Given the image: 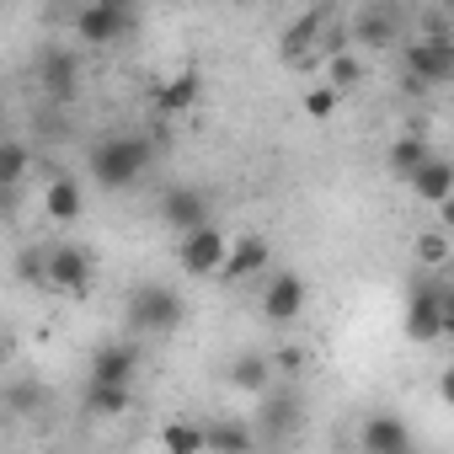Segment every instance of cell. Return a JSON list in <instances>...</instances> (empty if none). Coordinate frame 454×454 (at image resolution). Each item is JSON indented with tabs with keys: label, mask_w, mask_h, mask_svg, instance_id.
<instances>
[{
	"label": "cell",
	"mask_w": 454,
	"mask_h": 454,
	"mask_svg": "<svg viewBox=\"0 0 454 454\" xmlns=\"http://www.w3.org/2000/svg\"><path fill=\"white\" fill-rule=\"evenodd\" d=\"M150 155H155V145L145 134H113V139H102L91 150V176H97V187L123 192V187H134L145 176Z\"/></svg>",
	"instance_id": "6da1fadb"
},
{
	"label": "cell",
	"mask_w": 454,
	"mask_h": 454,
	"mask_svg": "<svg viewBox=\"0 0 454 454\" xmlns=\"http://www.w3.org/2000/svg\"><path fill=\"white\" fill-rule=\"evenodd\" d=\"M182 316H187V305H182L176 289H166V284H134V289H129V305H123L129 332H139V337H166V332L182 326Z\"/></svg>",
	"instance_id": "7a4b0ae2"
},
{
	"label": "cell",
	"mask_w": 454,
	"mask_h": 454,
	"mask_svg": "<svg viewBox=\"0 0 454 454\" xmlns=\"http://www.w3.org/2000/svg\"><path fill=\"white\" fill-rule=\"evenodd\" d=\"M224 236L214 219H203V224H192V231H182V247H176V262H182V273L187 278H214L219 273V262H224Z\"/></svg>",
	"instance_id": "3957f363"
},
{
	"label": "cell",
	"mask_w": 454,
	"mask_h": 454,
	"mask_svg": "<svg viewBox=\"0 0 454 454\" xmlns=\"http://www.w3.org/2000/svg\"><path fill=\"white\" fill-rule=\"evenodd\" d=\"M454 326V305L438 284H422L411 300H406V337L411 342H438L443 332Z\"/></svg>",
	"instance_id": "277c9868"
},
{
	"label": "cell",
	"mask_w": 454,
	"mask_h": 454,
	"mask_svg": "<svg viewBox=\"0 0 454 454\" xmlns=\"http://www.w3.org/2000/svg\"><path fill=\"white\" fill-rule=\"evenodd\" d=\"M91 273H97V268H91V252L59 241V247H49L43 289H54V294H91Z\"/></svg>",
	"instance_id": "5b68a950"
},
{
	"label": "cell",
	"mask_w": 454,
	"mask_h": 454,
	"mask_svg": "<svg viewBox=\"0 0 454 454\" xmlns=\"http://www.w3.org/2000/svg\"><path fill=\"white\" fill-rule=\"evenodd\" d=\"M129 27H134V12L113 6V0H86V6L75 12V38H81L86 49H107V43H118Z\"/></svg>",
	"instance_id": "8992f818"
},
{
	"label": "cell",
	"mask_w": 454,
	"mask_h": 454,
	"mask_svg": "<svg viewBox=\"0 0 454 454\" xmlns=\"http://www.w3.org/2000/svg\"><path fill=\"white\" fill-rule=\"evenodd\" d=\"M198 97H203V75H198L192 65H182V70H171V75H160V81L150 86V107H155L160 118H182V113H192Z\"/></svg>",
	"instance_id": "52a82bcc"
},
{
	"label": "cell",
	"mask_w": 454,
	"mask_h": 454,
	"mask_svg": "<svg viewBox=\"0 0 454 454\" xmlns=\"http://www.w3.org/2000/svg\"><path fill=\"white\" fill-rule=\"evenodd\" d=\"M406 70H411V86H443L454 75V43L438 33V38H417L406 49Z\"/></svg>",
	"instance_id": "ba28073f"
},
{
	"label": "cell",
	"mask_w": 454,
	"mask_h": 454,
	"mask_svg": "<svg viewBox=\"0 0 454 454\" xmlns=\"http://www.w3.org/2000/svg\"><path fill=\"white\" fill-rule=\"evenodd\" d=\"M268 262H273V247H268L262 236H241V241H224V262H219L214 278H224V284H247V278L268 273Z\"/></svg>",
	"instance_id": "9c48e42d"
},
{
	"label": "cell",
	"mask_w": 454,
	"mask_h": 454,
	"mask_svg": "<svg viewBox=\"0 0 454 454\" xmlns=\"http://www.w3.org/2000/svg\"><path fill=\"white\" fill-rule=\"evenodd\" d=\"M406 187H411L422 203L443 208V203H449V192H454V166H449L443 155H433V150H427V155H422V160L406 171Z\"/></svg>",
	"instance_id": "30bf717a"
},
{
	"label": "cell",
	"mask_w": 454,
	"mask_h": 454,
	"mask_svg": "<svg viewBox=\"0 0 454 454\" xmlns=\"http://www.w3.org/2000/svg\"><path fill=\"white\" fill-rule=\"evenodd\" d=\"M38 81H43L49 102H75V91H81V59L70 49H49L38 59Z\"/></svg>",
	"instance_id": "8fae6325"
},
{
	"label": "cell",
	"mask_w": 454,
	"mask_h": 454,
	"mask_svg": "<svg viewBox=\"0 0 454 454\" xmlns=\"http://www.w3.org/2000/svg\"><path fill=\"white\" fill-rule=\"evenodd\" d=\"M300 310H305V278H300V273H278V278L262 289V316H268L273 326H289Z\"/></svg>",
	"instance_id": "7c38bea8"
},
{
	"label": "cell",
	"mask_w": 454,
	"mask_h": 454,
	"mask_svg": "<svg viewBox=\"0 0 454 454\" xmlns=\"http://www.w3.org/2000/svg\"><path fill=\"white\" fill-rule=\"evenodd\" d=\"M160 219L171 224L176 236L192 231V224L208 219V192H198V187H166V192H160Z\"/></svg>",
	"instance_id": "4fadbf2b"
},
{
	"label": "cell",
	"mask_w": 454,
	"mask_h": 454,
	"mask_svg": "<svg viewBox=\"0 0 454 454\" xmlns=\"http://www.w3.org/2000/svg\"><path fill=\"white\" fill-rule=\"evenodd\" d=\"M358 443H364L369 454H411V427H406L401 417L380 411V417H369V422H364Z\"/></svg>",
	"instance_id": "5bb4252c"
},
{
	"label": "cell",
	"mask_w": 454,
	"mask_h": 454,
	"mask_svg": "<svg viewBox=\"0 0 454 454\" xmlns=\"http://www.w3.org/2000/svg\"><path fill=\"white\" fill-rule=\"evenodd\" d=\"M139 369V348L134 342H102L91 353V380H113V385H129Z\"/></svg>",
	"instance_id": "9a60e30c"
},
{
	"label": "cell",
	"mask_w": 454,
	"mask_h": 454,
	"mask_svg": "<svg viewBox=\"0 0 454 454\" xmlns=\"http://www.w3.org/2000/svg\"><path fill=\"white\" fill-rule=\"evenodd\" d=\"M43 208H49V219H59V224L81 219V208H86L81 182H75V176H54V182L43 187Z\"/></svg>",
	"instance_id": "2e32d148"
},
{
	"label": "cell",
	"mask_w": 454,
	"mask_h": 454,
	"mask_svg": "<svg viewBox=\"0 0 454 454\" xmlns=\"http://www.w3.org/2000/svg\"><path fill=\"white\" fill-rule=\"evenodd\" d=\"M129 385H113V380H91L86 385V411L91 417H123L129 411Z\"/></svg>",
	"instance_id": "e0dca14e"
},
{
	"label": "cell",
	"mask_w": 454,
	"mask_h": 454,
	"mask_svg": "<svg viewBox=\"0 0 454 454\" xmlns=\"http://www.w3.org/2000/svg\"><path fill=\"white\" fill-rule=\"evenodd\" d=\"M231 385H236V390H252V395H262V390L273 385V358L241 353V358L231 364Z\"/></svg>",
	"instance_id": "ac0fdd59"
},
{
	"label": "cell",
	"mask_w": 454,
	"mask_h": 454,
	"mask_svg": "<svg viewBox=\"0 0 454 454\" xmlns=\"http://www.w3.org/2000/svg\"><path fill=\"white\" fill-rule=\"evenodd\" d=\"M33 171V150L22 139H0V187H22Z\"/></svg>",
	"instance_id": "d6986e66"
},
{
	"label": "cell",
	"mask_w": 454,
	"mask_h": 454,
	"mask_svg": "<svg viewBox=\"0 0 454 454\" xmlns=\"http://www.w3.org/2000/svg\"><path fill=\"white\" fill-rule=\"evenodd\" d=\"M364 81V65H358V54H348V49H332L326 54V86H337V91H353Z\"/></svg>",
	"instance_id": "ffe728a7"
},
{
	"label": "cell",
	"mask_w": 454,
	"mask_h": 454,
	"mask_svg": "<svg viewBox=\"0 0 454 454\" xmlns=\"http://www.w3.org/2000/svg\"><path fill=\"white\" fill-rule=\"evenodd\" d=\"M203 449H252V427L247 422H214V427H203Z\"/></svg>",
	"instance_id": "44dd1931"
},
{
	"label": "cell",
	"mask_w": 454,
	"mask_h": 454,
	"mask_svg": "<svg viewBox=\"0 0 454 454\" xmlns=\"http://www.w3.org/2000/svg\"><path fill=\"white\" fill-rule=\"evenodd\" d=\"M422 155H427V145H422L417 134H406V139H395V145H390V160H385V166H390V176H401V182H406V171H411Z\"/></svg>",
	"instance_id": "7402d4cb"
},
{
	"label": "cell",
	"mask_w": 454,
	"mask_h": 454,
	"mask_svg": "<svg viewBox=\"0 0 454 454\" xmlns=\"http://www.w3.org/2000/svg\"><path fill=\"white\" fill-rule=\"evenodd\" d=\"M160 449H171V454H198V449H203V427L171 422V427H160Z\"/></svg>",
	"instance_id": "603a6c76"
},
{
	"label": "cell",
	"mask_w": 454,
	"mask_h": 454,
	"mask_svg": "<svg viewBox=\"0 0 454 454\" xmlns=\"http://www.w3.org/2000/svg\"><path fill=\"white\" fill-rule=\"evenodd\" d=\"M390 33H395V22H390L385 12H364V17L353 22V38H358V43H374V49L390 43Z\"/></svg>",
	"instance_id": "cb8c5ba5"
},
{
	"label": "cell",
	"mask_w": 454,
	"mask_h": 454,
	"mask_svg": "<svg viewBox=\"0 0 454 454\" xmlns=\"http://www.w3.org/2000/svg\"><path fill=\"white\" fill-rule=\"evenodd\" d=\"M43 262H49V247H27V252H17V278L33 284V289H43Z\"/></svg>",
	"instance_id": "d4e9b609"
},
{
	"label": "cell",
	"mask_w": 454,
	"mask_h": 454,
	"mask_svg": "<svg viewBox=\"0 0 454 454\" xmlns=\"http://www.w3.org/2000/svg\"><path fill=\"white\" fill-rule=\"evenodd\" d=\"M417 257H422L427 268H443V262H449V236H443V231H422V236H417Z\"/></svg>",
	"instance_id": "484cf974"
},
{
	"label": "cell",
	"mask_w": 454,
	"mask_h": 454,
	"mask_svg": "<svg viewBox=\"0 0 454 454\" xmlns=\"http://www.w3.org/2000/svg\"><path fill=\"white\" fill-rule=\"evenodd\" d=\"M337 97H342L337 86H316V91H305V113L310 118H332L337 113Z\"/></svg>",
	"instance_id": "4316f807"
},
{
	"label": "cell",
	"mask_w": 454,
	"mask_h": 454,
	"mask_svg": "<svg viewBox=\"0 0 454 454\" xmlns=\"http://www.w3.org/2000/svg\"><path fill=\"white\" fill-rule=\"evenodd\" d=\"M300 364H305L300 348H278V358H273V369H284V374H300Z\"/></svg>",
	"instance_id": "83f0119b"
},
{
	"label": "cell",
	"mask_w": 454,
	"mask_h": 454,
	"mask_svg": "<svg viewBox=\"0 0 454 454\" xmlns=\"http://www.w3.org/2000/svg\"><path fill=\"white\" fill-rule=\"evenodd\" d=\"M43 401V390H33V385H17L12 390V406H38Z\"/></svg>",
	"instance_id": "f1b7e54d"
},
{
	"label": "cell",
	"mask_w": 454,
	"mask_h": 454,
	"mask_svg": "<svg viewBox=\"0 0 454 454\" xmlns=\"http://www.w3.org/2000/svg\"><path fill=\"white\" fill-rule=\"evenodd\" d=\"M17 208V187H0V219H6Z\"/></svg>",
	"instance_id": "f546056e"
},
{
	"label": "cell",
	"mask_w": 454,
	"mask_h": 454,
	"mask_svg": "<svg viewBox=\"0 0 454 454\" xmlns=\"http://www.w3.org/2000/svg\"><path fill=\"white\" fill-rule=\"evenodd\" d=\"M113 6H123V12H134V6H139V0H113Z\"/></svg>",
	"instance_id": "4dcf8cb0"
},
{
	"label": "cell",
	"mask_w": 454,
	"mask_h": 454,
	"mask_svg": "<svg viewBox=\"0 0 454 454\" xmlns=\"http://www.w3.org/2000/svg\"><path fill=\"white\" fill-rule=\"evenodd\" d=\"M0 369H6V337H0Z\"/></svg>",
	"instance_id": "1f68e13d"
}]
</instances>
